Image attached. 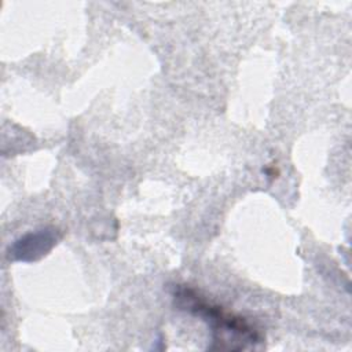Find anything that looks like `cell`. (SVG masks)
Segmentation results:
<instances>
[{
  "label": "cell",
  "instance_id": "obj_1",
  "mask_svg": "<svg viewBox=\"0 0 352 352\" xmlns=\"http://www.w3.org/2000/svg\"><path fill=\"white\" fill-rule=\"evenodd\" d=\"M177 309L199 315L212 329L210 349L243 351L253 349L263 342L261 333L245 318L224 311L221 307L208 301L195 289L177 285L173 290Z\"/></svg>",
  "mask_w": 352,
  "mask_h": 352
},
{
  "label": "cell",
  "instance_id": "obj_2",
  "mask_svg": "<svg viewBox=\"0 0 352 352\" xmlns=\"http://www.w3.org/2000/svg\"><path fill=\"white\" fill-rule=\"evenodd\" d=\"M59 235L55 228H43L25 234L8 249V257L18 261H34L47 254L56 243Z\"/></svg>",
  "mask_w": 352,
  "mask_h": 352
}]
</instances>
